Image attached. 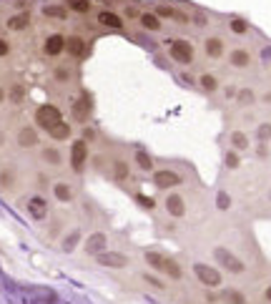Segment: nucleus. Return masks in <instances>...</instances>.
Returning a JSON list of instances; mask_svg holds the SVG:
<instances>
[{"label":"nucleus","instance_id":"obj_1","mask_svg":"<svg viewBox=\"0 0 271 304\" xmlns=\"http://www.w3.org/2000/svg\"><path fill=\"white\" fill-rule=\"evenodd\" d=\"M168 58L176 63V65H193L196 61V51H193V43L186 40V38H168Z\"/></svg>","mask_w":271,"mask_h":304},{"label":"nucleus","instance_id":"obj_2","mask_svg":"<svg viewBox=\"0 0 271 304\" xmlns=\"http://www.w3.org/2000/svg\"><path fill=\"white\" fill-rule=\"evenodd\" d=\"M68 163L73 174H83L86 166L90 163V144L86 138H76L70 141V151H68Z\"/></svg>","mask_w":271,"mask_h":304},{"label":"nucleus","instance_id":"obj_3","mask_svg":"<svg viewBox=\"0 0 271 304\" xmlns=\"http://www.w3.org/2000/svg\"><path fill=\"white\" fill-rule=\"evenodd\" d=\"M213 259L216 264L229 274H243L246 272V262L241 259L239 254H234L229 246H213Z\"/></svg>","mask_w":271,"mask_h":304},{"label":"nucleus","instance_id":"obj_4","mask_svg":"<svg viewBox=\"0 0 271 304\" xmlns=\"http://www.w3.org/2000/svg\"><path fill=\"white\" fill-rule=\"evenodd\" d=\"M95 26L103 28V31L111 33H120L126 31V18L120 15V10H113V8H98L95 10Z\"/></svg>","mask_w":271,"mask_h":304},{"label":"nucleus","instance_id":"obj_5","mask_svg":"<svg viewBox=\"0 0 271 304\" xmlns=\"http://www.w3.org/2000/svg\"><path fill=\"white\" fill-rule=\"evenodd\" d=\"M93 108H95L93 96H90L88 91H83L81 96H76V98H73V103H70V116H73V121H76V123L86 126V123L93 119Z\"/></svg>","mask_w":271,"mask_h":304},{"label":"nucleus","instance_id":"obj_6","mask_svg":"<svg viewBox=\"0 0 271 304\" xmlns=\"http://www.w3.org/2000/svg\"><path fill=\"white\" fill-rule=\"evenodd\" d=\"M193 276L199 284H204L206 289H218L224 284V274L221 269L211 267V264H204V262H193Z\"/></svg>","mask_w":271,"mask_h":304},{"label":"nucleus","instance_id":"obj_7","mask_svg":"<svg viewBox=\"0 0 271 304\" xmlns=\"http://www.w3.org/2000/svg\"><path fill=\"white\" fill-rule=\"evenodd\" d=\"M151 10H153L161 20H171V23H176V26H191V13L181 10V8L171 5V3H156Z\"/></svg>","mask_w":271,"mask_h":304},{"label":"nucleus","instance_id":"obj_8","mask_svg":"<svg viewBox=\"0 0 271 304\" xmlns=\"http://www.w3.org/2000/svg\"><path fill=\"white\" fill-rule=\"evenodd\" d=\"M151 183L156 189H161V191H171V189H179L183 183V176L179 171H174V169H156L151 174Z\"/></svg>","mask_w":271,"mask_h":304},{"label":"nucleus","instance_id":"obj_9","mask_svg":"<svg viewBox=\"0 0 271 304\" xmlns=\"http://www.w3.org/2000/svg\"><path fill=\"white\" fill-rule=\"evenodd\" d=\"M40 15L45 20H51V23H68L73 13L65 8L63 0H51V3H43L40 5Z\"/></svg>","mask_w":271,"mask_h":304},{"label":"nucleus","instance_id":"obj_10","mask_svg":"<svg viewBox=\"0 0 271 304\" xmlns=\"http://www.w3.org/2000/svg\"><path fill=\"white\" fill-rule=\"evenodd\" d=\"M58 121H63V111H60L56 103H40L38 108H35V123L40 126V128H51V126H56Z\"/></svg>","mask_w":271,"mask_h":304},{"label":"nucleus","instance_id":"obj_11","mask_svg":"<svg viewBox=\"0 0 271 304\" xmlns=\"http://www.w3.org/2000/svg\"><path fill=\"white\" fill-rule=\"evenodd\" d=\"M65 53H68L73 61H83V58L88 56V38L81 35V33L65 35Z\"/></svg>","mask_w":271,"mask_h":304},{"label":"nucleus","instance_id":"obj_12","mask_svg":"<svg viewBox=\"0 0 271 304\" xmlns=\"http://www.w3.org/2000/svg\"><path fill=\"white\" fill-rule=\"evenodd\" d=\"M95 264H101L103 269H126V267L131 264V256L123 254V251H111V249H106V251H101V254L95 256Z\"/></svg>","mask_w":271,"mask_h":304},{"label":"nucleus","instance_id":"obj_13","mask_svg":"<svg viewBox=\"0 0 271 304\" xmlns=\"http://www.w3.org/2000/svg\"><path fill=\"white\" fill-rule=\"evenodd\" d=\"M43 53L48 58H60L65 53V33H58V31L48 33L43 38Z\"/></svg>","mask_w":271,"mask_h":304},{"label":"nucleus","instance_id":"obj_14","mask_svg":"<svg viewBox=\"0 0 271 304\" xmlns=\"http://www.w3.org/2000/svg\"><path fill=\"white\" fill-rule=\"evenodd\" d=\"M108 234L106 231H90L88 237L83 239V251L90 254V256H98L101 251H106L108 249Z\"/></svg>","mask_w":271,"mask_h":304},{"label":"nucleus","instance_id":"obj_15","mask_svg":"<svg viewBox=\"0 0 271 304\" xmlns=\"http://www.w3.org/2000/svg\"><path fill=\"white\" fill-rule=\"evenodd\" d=\"M26 212L33 221H45L48 219V199L40 196V194H33L26 201Z\"/></svg>","mask_w":271,"mask_h":304},{"label":"nucleus","instance_id":"obj_16","mask_svg":"<svg viewBox=\"0 0 271 304\" xmlns=\"http://www.w3.org/2000/svg\"><path fill=\"white\" fill-rule=\"evenodd\" d=\"M30 26H33L30 10H15V13H10L8 20H5V28L10 33H26Z\"/></svg>","mask_w":271,"mask_h":304},{"label":"nucleus","instance_id":"obj_17","mask_svg":"<svg viewBox=\"0 0 271 304\" xmlns=\"http://www.w3.org/2000/svg\"><path fill=\"white\" fill-rule=\"evenodd\" d=\"M108 169H111V179L116 183H126L131 179V161L123 156H113L108 161Z\"/></svg>","mask_w":271,"mask_h":304},{"label":"nucleus","instance_id":"obj_18","mask_svg":"<svg viewBox=\"0 0 271 304\" xmlns=\"http://www.w3.org/2000/svg\"><path fill=\"white\" fill-rule=\"evenodd\" d=\"M204 53L211 61H221L226 56V40L221 35H206L204 38Z\"/></svg>","mask_w":271,"mask_h":304},{"label":"nucleus","instance_id":"obj_19","mask_svg":"<svg viewBox=\"0 0 271 304\" xmlns=\"http://www.w3.org/2000/svg\"><path fill=\"white\" fill-rule=\"evenodd\" d=\"M163 209H166V214H168L171 219H183V216H186V199H183L181 194H176V191H171V194L163 199Z\"/></svg>","mask_w":271,"mask_h":304},{"label":"nucleus","instance_id":"obj_20","mask_svg":"<svg viewBox=\"0 0 271 304\" xmlns=\"http://www.w3.org/2000/svg\"><path fill=\"white\" fill-rule=\"evenodd\" d=\"M15 144L20 149H35L40 144V136H38V128L35 126H20L18 133H15Z\"/></svg>","mask_w":271,"mask_h":304},{"label":"nucleus","instance_id":"obj_21","mask_svg":"<svg viewBox=\"0 0 271 304\" xmlns=\"http://www.w3.org/2000/svg\"><path fill=\"white\" fill-rule=\"evenodd\" d=\"M133 166L141 171V174H153L156 171V158L151 156V151L146 149H133Z\"/></svg>","mask_w":271,"mask_h":304},{"label":"nucleus","instance_id":"obj_22","mask_svg":"<svg viewBox=\"0 0 271 304\" xmlns=\"http://www.w3.org/2000/svg\"><path fill=\"white\" fill-rule=\"evenodd\" d=\"M138 28H141V31H146V33H161V31H163V20H161L153 10H141Z\"/></svg>","mask_w":271,"mask_h":304},{"label":"nucleus","instance_id":"obj_23","mask_svg":"<svg viewBox=\"0 0 271 304\" xmlns=\"http://www.w3.org/2000/svg\"><path fill=\"white\" fill-rule=\"evenodd\" d=\"M251 63H254L251 51H246V48H234V51H229V65H231V68L243 71V68H249Z\"/></svg>","mask_w":271,"mask_h":304},{"label":"nucleus","instance_id":"obj_24","mask_svg":"<svg viewBox=\"0 0 271 304\" xmlns=\"http://www.w3.org/2000/svg\"><path fill=\"white\" fill-rule=\"evenodd\" d=\"M51 191H53V199L58 204H73V199H76V191L68 181H53Z\"/></svg>","mask_w":271,"mask_h":304},{"label":"nucleus","instance_id":"obj_25","mask_svg":"<svg viewBox=\"0 0 271 304\" xmlns=\"http://www.w3.org/2000/svg\"><path fill=\"white\" fill-rule=\"evenodd\" d=\"M166 254H161V251H153V249H149L146 254H143V262L149 264L151 269L156 274H166Z\"/></svg>","mask_w":271,"mask_h":304},{"label":"nucleus","instance_id":"obj_26","mask_svg":"<svg viewBox=\"0 0 271 304\" xmlns=\"http://www.w3.org/2000/svg\"><path fill=\"white\" fill-rule=\"evenodd\" d=\"M48 136H51L56 144H58V141H70V136H73V126L63 119V121H58L56 126L48 128Z\"/></svg>","mask_w":271,"mask_h":304},{"label":"nucleus","instance_id":"obj_27","mask_svg":"<svg viewBox=\"0 0 271 304\" xmlns=\"http://www.w3.org/2000/svg\"><path fill=\"white\" fill-rule=\"evenodd\" d=\"M81 244H83V234H81V229H70V231L60 239V249H63L65 254H73Z\"/></svg>","mask_w":271,"mask_h":304},{"label":"nucleus","instance_id":"obj_28","mask_svg":"<svg viewBox=\"0 0 271 304\" xmlns=\"http://www.w3.org/2000/svg\"><path fill=\"white\" fill-rule=\"evenodd\" d=\"M40 161L45 163V166H53V169H60L63 166V153H60L58 146H45L43 151H40Z\"/></svg>","mask_w":271,"mask_h":304},{"label":"nucleus","instance_id":"obj_29","mask_svg":"<svg viewBox=\"0 0 271 304\" xmlns=\"http://www.w3.org/2000/svg\"><path fill=\"white\" fill-rule=\"evenodd\" d=\"M196 86L204 93H216L221 88V81H218V76H213V73H201V76L196 78Z\"/></svg>","mask_w":271,"mask_h":304},{"label":"nucleus","instance_id":"obj_30","mask_svg":"<svg viewBox=\"0 0 271 304\" xmlns=\"http://www.w3.org/2000/svg\"><path fill=\"white\" fill-rule=\"evenodd\" d=\"M229 144H231V149L234 151H249L251 149V141H249V136L243 133V131H231V136H229Z\"/></svg>","mask_w":271,"mask_h":304},{"label":"nucleus","instance_id":"obj_31","mask_svg":"<svg viewBox=\"0 0 271 304\" xmlns=\"http://www.w3.org/2000/svg\"><path fill=\"white\" fill-rule=\"evenodd\" d=\"M53 81L60 83V86H68V83H73V68L70 65H56L53 68Z\"/></svg>","mask_w":271,"mask_h":304},{"label":"nucleus","instance_id":"obj_32","mask_svg":"<svg viewBox=\"0 0 271 304\" xmlns=\"http://www.w3.org/2000/svg\"><path fill=\"white\" fill-rule=\"evenodd\" d=\"M28 98V88L23 86V83H13L10 88H8V101L10 103H23Z\"/></svg>","mask_w":271,"mask_h":304},{"label":"nucleus","instance_id":"obj_33","mask_svg":"<svg viewBox=\"0 0 271 304\" xmlns=\"http://www.w3.org/2000/svg\"><path fill=\"white\" fill-rule=\"evenodd\" d=\"M229 31L234 33V35H246L249 33V20L241 18V15H231L229 18Z\"/></svg>","mask_w":271,"mask_h":304},{"label":"nucleus","instance_id":"obj_34","mask_svg":"<svg viewBox=\"0 0 271 304\" xmlns=\"http://www.w3.org/2000/svg\"><path fill=\"white\" fill-rule=\"evenodd\" d=\"M221 299H224L226 304H249L246 294H243V292H239V289H224Z\"/></svg>","mask_w":271,"mask_h":304},{"label":"nucleus","instance_id":"obj_35","mask_svg":"<svg viewBox=\"0 0 271 304\" xmlns=\"http://www.w3.org/2000/svg\"><path fill=\"white\" fill-rule=\"evenodd\" d=\"M133 201L143 209V212H156V199L149 196V194H141V191H136L133 194Z\"/></svg>","mask_w":271,"mask_h":304},{"label":"nucleus","instance_id":"obj_36","mask_svg":"<svg viewBox=\"0 0 271 304\" xmlns=\"http://www.w3.org/2000/svg\"><path fill=\"white\" fill-rule=\"evenodd\" d=\"M191 26H193V28H199V31L209 28V26H211L209 13H204V10H193V13H191Z\"/></svg>","mask_w":271,"mask_h":304},{"label":"nucleus","instance_id":"obj_37","mask_svg":"<svg viewBox=\"0 0 271 304\" xmlns=\"http://www.w3.org/2000/svg\"><path fill=\"white\" fill-rule=\"evenodd\" d=\"M236 103L243 106V108L254 106V103H256V93L251 91V88H239V91H236Z\"/></svg>","mask_w":271,"mask_h":304},{"label":"nucleus","instance_id":"obj_38","mask_svg":"<svg viewBox=\"0 0 271 304\" xmlns=\"http://www.w3.org/2000/svg\"><path fill=\"white\" fill-rule=\"evenodd\" d=\"M120 15L126 18V23H138V18H141V8L133 5V3H128V5L120 8Z\"/></svg>","mask_w":271,"mask_h":304},{"label":"nucleus","instance_id":"obj_39","mask_svg":"<svg viewBox=\"0 0 271 304\" xmlns=\"http://www.w3.org/2000/svg\"><path fill=\"white\" fill-rule=\"evenodd\" d=\"M224 166H226L229 171H236L241 166V153L234 151V149H229V151L224 153Z\"/></svg>","mask_w":271,"mask_h":304},{"label":"nucleus","instance_id":"obj_40","mask_svg":"<svg viewBox=\"0 0 271 304\" xmlns=\"http://www.w3.org/2000/svg\"><path fill=\"white\" fill-rule=\"evenodd\" d=\"M231 204H234V201H231V194H229V191H218V194H216V209H218V212H229Z\"/></svg>","mask_w":271,"mask_h":304},{"label":"nucleus","instance_id":"obj_41","mask_svg":"<svg viewBox=\"0 0 271 304\" xmlns=\"http://www.w3.org/2000/svg\"><path fill=\"white\" fill-rule=\"evenodd\" d=\"M256 141L259 144H266V141H271V123L264 121L256 126Z\"/></svg>","mask_w":271,"mask_h":304},{"label":"nucleus","instance_id":"obj_42","mask_svg":"<svg viewBox=\"0 0 271 304\" xmlns=\"http://www.w3.org/2000/svg\"><path fill=\"white\" fill-rule=\"evenodd\" d=\"M13 181H15L13 171H10V169H0V189H10Z\"/></svg>","mask_w":271,"mask_h":304},{"label":"nucleus","instance_id":"obj_43","mask_svg":"<svg viewBox=\"0 0 271 304\" xmlns=\"http://www.w3.org/2000/svg\"><path fill=\"white\" fill-rule=\"evenodd\" d=\"M143 282H146L149 287H153V289H166V282H161L156 274H143Z\"/></svg>","mask_w":271,"mask_h":304},{"label":"nucleus","instance_id":"obj_44","mask_svg":"<svg viewBox=\"0 0 271 304\" xmlns=\"http://www.w3.org/2000/svg\"><path fill=\"white\" fill-rule=\"evenodd\" d=\"M10 56V40L0 35V58H8Z\"/></svg>","mask_w":271,"mask_h":304},{"label":"nucleus","instance_id":"obj_45","mask_svg":"<svg viewBox=\"0 0 271 304\" xmlns=\"http://www.w3.org/2000/svg\"><path fill=\"white\" fill-rule=\"evenodd\" d=\"M81 138H86V141H95V138H98V131H95V128H90L88 123H86V128H83V136H81Z\"/></svg>","mask_w":271,"mask_h":304},{"label":"nucleus","instance_id":"obj_46","mask_svg":"<svg viewBox=\"0 0 271 304\" xmlns=\"http://www.w3.org/2000/svg\"><path fill=\"white\" fill-rule=\"evenodd\" d=\"M261 61L271 63V48H261Z\"/></svg>","mask_w":271,"mask_h":304},{"label":"nucleus","instance_id":"obj_47","mask_svg":"<svg viewBox=\"0 0 271 304\" xmlns=\"http://www.w3.org/2000/svg\"><path fill=\"white\" fill-rule=\"evenodd\" d=\"M5 101H8V91H5V88H3V86H0V106H3V103H5Z\"/></svg>","mask_w":271,"mask_h":304},{"label":"nucleus","instance_id":"obj_48","mask_svg":"<svg viewBox=\"0 0 271 304\" xmlns=\"http://www.w3.org/2000/svg\"><path fill=\"white\" fill-rule=\"evenodd\" d=\"M236 91H239V88H234V86H229V88H226V96H229V98H236Z\"/></svg>","mask_w":271,"mask_h":304},{"label":"nucleus","instance_id":"obj_49","mask_svg":"<svg viewBox=\"0 0 271 304\" xmlns=\"http://www.w3.org/2000/svg\"><path fill=\"white\" fill-rule=\"evenodd\" d=\"M264 299H266V302L271 304V284H269V287H266V292H264Z\"/></svg>","mask_w":271,"mask_h":304},{"label":"nucleus","instance_id":"obj_50","mask_svg":"<svg viewBox=\"0 0 271 304\" xmlns=\"http://www.w3.org/2000/svg\"><path fill=\"white\" fill-rule=\"evenodd\" d=\"M261 101H264V103H271V93H266V96H264Z\"/></svg>","mask_w":271,"mask_h":304}]
</instances>
